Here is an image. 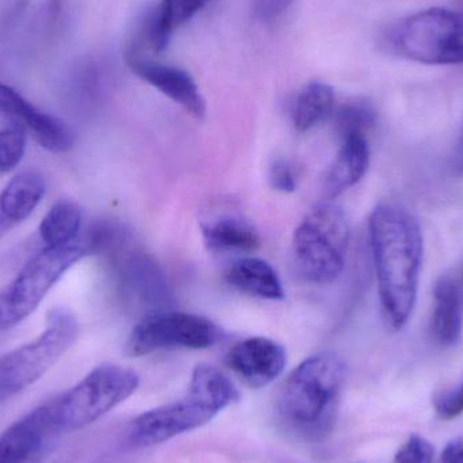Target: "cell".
I'll return each mask as SVG.
<instances>
[{
    "mask_svg": "<svg viewBox=\"0 0 463 463\" xmlns=\"http://www.w3.org/2000/svg\"><path fill=\"white\" fill-rule=\"evenodd\" d=\"M369 234L383 320L392 331H400L418 301L423 233L404 209L381 205L370 214Z\"/></svg>",
    "mask_w": 463,
    "mask_h": 463,
    "instance_id": "obj_1",
    "label": "cell"
},
{
    "mask_svg": "<svg viewBox=\"0 0 463 463\" xmlns=\"http://www.w3.org/2000/svg\"><path fill=\"white\" fill-rule=\"evenodd\" d=\"M345 378L347 364L342 356L331 351L309 356L280 388L278 418L304 439H324L336 423Z\"/></svg>",
    "mask_w": 463,
    "mask_h": 463,
    "instance_id": "obj_2",
    "label": "cell"
},
{
    "mask_svg": "<svg viewBox=\"0 0 463 463\" xmlns=\"http://www.w3.org/2000/svg\"><path fill=\"white\" fill-rule=\"evenodd\" d=\"M348 247L347 216L340 206L326 200L317 203L294 232V263L305 280L326 285L345 269Z\"/></svg>",
    "mask_w": 463,
    "mask_h": 463,
    "instance_id": "obj_3",
    "label": "cell"
},
{
    "mask_svg": "<svg viewBox=\"0 0 463 463\" xmlns=\"http://www.w3.org/2000/svg\"><path fill=\"white\" fill-rule=\"evenodd\" d=\"M140 385L133 370L106 364L95 367L80 383L46 402L60 434L86 429L129 399Z\"/></svg>",
    "mask_w": 463,
    "mask_h": 463,
    "instance_id": "obj_4",
    "label": "cell"
},
{
    "mask_svg": "<svg viewBox=\"0 0 463 463\" xmlns=\"http://www.w3.org/2000/svg\"><path fill=\"white\" fill-rule=\"evenodd\" d=\"M78 336L75 316L65 307L52 309L40 336L0 358V402L43 378L75 345Z\"/></svg>",
    "mask_w": 463,
    "mask_h": 463,
    "instance_id": "obj_5",
    "label": "cell"
},
{
    "mask_svg": "<svg viewBox=\"0 0 463 463\" xmlns=\"http://www.w3.org/2000/svg\"><path fill=\"white\" fill-rule=\"evenodd\" d=\"M386 43L421 64H463V13L435 7L413 14L391 30Z\"/></svg>",
    "mask_w": 463,
    "mask_h": 463,
    "instance_id": "obj_6",
    "label": "cell"
},
{
    "mask_svg": "<svg viewBox=\"0 0 463 463\" xmlns=\"http://www.w3.org/2000/svg\"><path fill=\"white\" fill-rule=\"evenodd\" d=\"M86 256L89 253L81 237L67 247H43L38 250L13 282L0 291V332L14 328L29 317L60 278Z\"/></svg>",
    "mask_w": 463,
    "mask_h": 463,
    "instance_id": "obj_7",
    "label": "cell"
},
{
    "mask_svg": "<svg viewBox=\"0 0 463 463\" xmlns=\"http://www.w3.org/2000/svg\"><path fill=\"white\" fill-rule=\"evenodd\" d=\"M222 339L224 331L211 318L174 309L155 310L133 328L127 353L137 358L173 348L205 350Z\"/></svg>",
    "mask_w": 463,
    "mask_h": 463,
    "instance_id": "obj_8",
    "label": "cell"
},
{
    "mask_svg": "<svg viewBox=\"0 0 463 463\" xmlns=\"http://www.w3.org/2000/svg\"><path fill=\"white\" fill-rule=\"evenodd\" d=\"M62 0H16L0 16V48L5 54L32 56L59 35Z\"/></svg>",
    "mask_w": 463,
    "mask_h": 463,
    "instance_id": "obj_9",
    "label": "cell"
},
{
    "mask_svg": "<svg viewBox=\"0 0 463 463\" xmlns=\"http://www.w3.org/2000/svg\"><path fill=\"white\" fill-rule=\"evenodd\" d=\"M220 411L193 391L171 404L141 413L130 423L128 442L133 448H151L194 431L213 420Z\"/></svg>",
    "mask_w": 463,
    "mask_h": 463,
    "instance_id": "obj_10",
    "label": "cell"
},
{
    "mask_svg": "<svg viewBox=\"0 0 463 463\" xmlns=\"http://www.w3.org/2000/svg\"><path fill=\"white\" fill-rule=\"evenodd\" d=\"M59 435L46 404L41 405L0 435V463H41Z\"/></svg>",
    "mask_w": 463,
    "mask_h": 463,
    "instance_id": "obj_11",
    "label": "cell"
},
{
    "mask_svg": "<svg viewBox=\"0 0 463 463\" xmlns=\"http://www.w3.org/2000/svg\"><path fill=\"white\" fill-rule=\"evenodd\" d=\"M125 245L109 256L116 263L119 288L125 296L148 305L152 312L168 309L165 305L171 299L170 288L159 267L143 252H128Z\"/></svg>",
    "mask_w": 463,
    "mask_h": 463,
    "instance_id": "obj_12",
    "label": "cell"
},
{
    "mask_svg": "<svg viewBox=\"0 0 463 463\" xmlns=\"http://www.w3.org/2000/svg\"><path fill=\"white\" fill-rule=\"evenodd\" d=\"M0 113L22 122L46 151L64 154L75 146V133L57 117L35 108L13 87L0 81Z\"/></svg>",
    "mask_w": 463,
    "mask_h": 463,
    "instance_id": "obj_13",
    "label": "cell"
},
{
    "mask_svg": "<svg viewBox=\"0 0 463 463\" xmlns=\"http://www.w3.org/2000/svg\"><path fill=\"white\" fill-rule=\"evenodd\" d=\"M285 347L269 337H248L236 343L227 355V364L250 388H264L277 380L286 367Z\"/></svg>",
    "mask_w": 463,
    "mask_h": 463,
    "instance_id": "obj_14",
    "label": "cell"
},
{
    "mask_svg": "<svg viewBox=\"0 0 463 463\" xmlns=\"http://www.w3.org/2000/svg\"><path fill=\"white\" fill-rule=\"evenodd\" d=\"M125 61L138 78L178 103L187 113L198 119L205 117V99L189 72L154 59H130Z\"/></svg>",
    "mask_w": 463,
    "mask_h": 463,
    "instance_id": "obj_15",
    "label": "cell"
},
{
    "mask_svg": "<svg viewBox=\"0 0 463 463\" xmlns=\"http://www.w3.org/2000/svg\"><path fill=\"white\" fill-rule=\"evenodd\" d=\"M45 178L37 171H22L0 193V236L32 216L45 197Z\"/></svg>",
    "mask_w": 463,
    "mask_h": 463,
    "instance_id": "obj_16",
    "label": "cell"
},
{
    "mask_svg": "<svg viewBox=\"0 0 463 463\" xmlns=\"http://www.w3.org/2000/svg\"><path fill=\"white\" fill-rule=\"evenodd\" d=\"M370 165V146L366 136L343 138L339 152L324 179V194L332 201L358 184Z\"/></svg>",
    "mask_w": 463,
    "mask_h": 463,
    "instance_id": "obj_17",
    "label": "cell"
},
{
    "mask_svg": "<svg viewBox=\"0 0 463 463\" xmlns=\"http://www.w3.org/2000/svg\"><path fill=\"white\" fill-rule=\"evenodd\" d=\"M203 236L208 250L216 253H250L260 247L258 232L239 214H222L205 222Z\"/></svg>",
    "mask_w": 463,
    "mask_h": 463,
    "instance_id": "obj_18",
    "label": "cell"
},
{
    "mask_svg": "<svg viewBox=\"0 0 463 463\" xmlns=\"http://www.w3.org/2000/svg\"><path fill=\"white\" fill-rule=\"evenodd\" d=\"M431 334L440 345H454L462 335V293L458 283L442 277L435 283Z\"/></svg>",
    "mask_w": 463,
    "mask_h": 463,
    "instance_id": "obj_19",
    "label": "cell"
},
{
    "mask_svg": "<svg viewBox=\"0 0 463 463\" xmlns=\"http://www.w3.org/2000/svg\"><path fill=\"white\" fill-rule=\"evenodd\" d=\"M225 278L232 288L248 296L271 301L285 298L279 275L263 259H240L232 264Z\"/></svg>",
    "mask_w": 463,
    "mask_h": 463,
    "instance_id": "obj_20",
    "label": "cell"
},
{
    "mask_svg": "<svg viewBox=\"0 0 463 463\" xmlns=\"http://www.w3.org/2000/svg\"><path fill=\"white\" fill-rule=\"evenodd\" d=\"M83 213L72 201L54 203L41 222V240L45 247H67L78 241L83 233Z\"/></svg>",
    "mask_w": 463,
    "mask_h": 463,
    "instance_id": "obj_21",
    "label": "cell"
},
{
    "mask_svg": "<svg viewBox=\"0 0 463 463\" xmlns=\"http://www.w3.org/2000/svg\"><path fill=\"white\" fill-rule=\"evenodd\" d=\"M335 108V92L329 84L310 81L299 91L293 109V124L297 132H309L326 121Z\"/></svg>",
    "mask_w": 463,
    "mask_h": 463,
    "instance_id": "obj_22",
    "label": "cell"
},
{
    "mask_svg": "<svg viewBox=\"0 0 463 463\" xmlns=\"http://www.w3.org/2000/svg\"><path fill=\"white\" fill-rule=\"evenodd\" d=\"M189 389L208 400L220 412L240 400V392L233 383L212 364H198L193 372Z\"/></svg>",
    "mask_w": 463,
    "mask_h": 463,
    "instance_id": "obj_23",
    "label": "cell"
},
{
    "mask_svg": "<svg viewBox=\"0 0 463 463\" xmlns=\"http://www.w3.org/2000/svg\"><path fill=\"white\" fill-rule=\"evenodd\" d=\"M377 114L372 103L364 99L350 100L340 106L335 116V128L340 140L350 136H366L374 127Z\"/></svg>",
    "mask_w": 463,
    "mask_h": 463,
    "instance_id": "obj_24",
    "label": "cell"
},
{
    "mask_svg": "<svg viewBox=\"0 0 463 463\" xmlns=\"http://www.w3.org/2000/svg\"><path fill=\"white\" fill-rule=\"evenodd\" d=\"M209 0H162L156 7L157 30L163 43L168 46L174 32L189 22Z\"/></svg>",
    "mask_w": 463,
    "mask_h": 463,
    "instance_id": "obj_25",
    "label": "cell"
},
{
    "mask_svg": "<svg viewBox=\"0 0 463 463\" xmlns=\"http://www.w3.org/2000/svg\"><path fill=\"white\" fill-rule=\"evenodd\" d=\"M26 149L24 127L0 130V174L10 173L21 163Z\"/></svg>",
    "mask_w": 463,
    "mask_h": 463,
    "instance_id": "obj_26",
    "label": "cell"
},
{
    "mask_svg": "<svg viewBox=\"0 0 463 463\" xmlns=\"http://www.w3.org/2000/svg\"><path fill=\"white\" fill-rule=\"evenodd\" d=\"M432 461H434V448L426 438L418 434L411 435L394 457L396 463H432Z\"/></svg>",
    "mask_w": 463,
    "mask_h": 463,
    "instance_id": "obj_27",
    "label": "cell"
},
{
    "mask_svg": "<svg viewBox=\"0 0 463 463\" xmlns=\"http://www.w3.org/2000/svg\"><path fill=\"white\" fill-rule=\"evenodd\" d=\"M434 407L439 418L445 419V420L461 416L463 413V380L435 394Z\"/></svg>",
    "mask_w": 463,
    "mask_h": 463,
    "instance_id": "obj_28",
    "label": "cell"
},
{
    "mask_svg": "<svg viewBox=\"0 0 463 463\" xmlns=\"http://www.w3.org/2000/svg\"><path fill=\"white\" fill-rule=\"evenodd\" d=\"M269 181L272 189L280 193H293L297 189V171L293 163L277 159L269 167Z\"/></svg>",
    "mask_w": 463,
    "mask_h": 463,
    "instance_id": "obj_29",
    "label": "cell"
},
{
    "mask_svg": "<svg viewBox=\"0 0 463 463\" xmlns=\"http://www.w3.org/2000/svg\"><path fill=\"white\" fill-rule=\"evenodd\" d=\"M294 0H252L253 15L261 22L279 18L293 5Z\"/></svg>",
    "mask_w": 463,
    "mask_h": 463,
    "instance_id": "obj_30",
    "label": "cell"
},
{
    "mask_svg": "<svg viewBox=\"0 0 463 463\" xmlns=\"http://www.w3.org/2000/svg\"><path fill=\"white\" fill-rule=\"evenodd\" d=\"M442 463H463V437L448 443L442 453Z\"/></svg>",
    "mask_w": 463,
    "mask_h": 463,
    "instance_id": "obj_31",
    "label": "cell"
},
{
    "mask_svg": "<svg viewBox=\"0 0 463 463\" xmlns=\"http://www.w3.org/2000/svg\"><path fill=\"white\" fill-rule=\"evenodd\" d=\"M459 160H461V162H463V135H462L461 144H459Z\"/></svg>",
    "mask_w": 463,
    "mask_h": 463,
    "instance_id": "obj_32",
    "label": "cell"
}]
</instances>
